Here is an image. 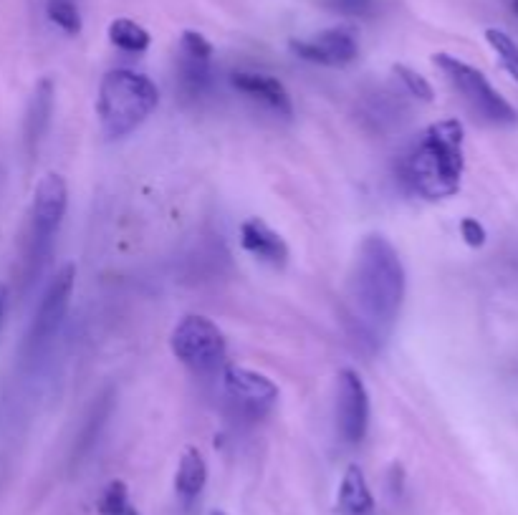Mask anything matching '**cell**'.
Here are the masks:
<instances>
[{
  "label": "cell",
  "mask_w": 518,
  "mask_h": 515,
  "mask_svg": "<svg viewBox=\"0 0 518 515\" xmlns=\"http://www.w3.org/2000/svg\"><path fill=\"white\" fill-rule=\"evenodd\" d=\"M465 129L458 119H440L405 154L400 177L422 200H448L460 190L465 170Z\"/></svg>",
  "instance_id": "cell-1"
},
{
  "label": "cell",
  "mask_w": 518,
  "mask_h": 515,
  "mask_svg": "<svg viewBox=\"0 0 518 515\" xmlns=\"http://www.w3.org/2000/svg\"><path fill=\"white\" fill-rule=\"evenodd\" d=\"M405 291V266L395 245L385 235H367L359 245L354 266V298L359 314L372 329H392L402 311Z\"/></svg>",
  "instance_id": "cell-2"
},
{
  "label": "cell",
  "mask_w": 518,
  "mask_h": 515,
  "mask_svg": "<svg viewBox=\"0 0 518 515\" xmlns=\"http://www.w3.org/2000/svg\"><path fill=\"white\" fill-rule=\"evenodd\" d=\"M160 104L155 81L132 69H114L99 84L97 112L102 132L109 139H122L142 127Z\"/></svg>",
  "instance_id": "cell-3"
},
{
  "label": "cell",
  "mask_w": 518,
  "mask_h": 515,
  "mask_svg": "<svg viewBox=\"0 0 518 515\" xmlns=\"http://www.w3.org/2000/svg\"><path fill=\"white\" fill-rule=\"evenodd\" d=\"M435 66L445 74V79L453 84V89L468 101V107L483 117L491 124H501V127H508V124L518 122V112L506 96H501V91L486 79L483 71H478L476 66L465 64L458 56L450 54H435L433 56Z\"/></svg>",
  "instance_id": "cell-4"
},
{
  "label": "cell",
  "mask_w": 518,
  "mask_h": 515,
  "mask_svg": "<svg viewBox=\"0 0 518 515\" xmlns=\"http://www.w3.org/2000/svg\"><path fill=\"white\" fill-rule=\"evenodd\" d=\"M66 208H69V187L66 180L56 172L43 175L33 190L31 200V230H28V258L41 263L49 255L51 243L64 223Z\"/></svg>",
  "instance_id": "cell-5"
},
{
  "label": "cell",
  "mask_w": 518,
  "mask_h": 515,
  "mask_svg": "<svg viewBox=\"0 0 518 515\" xmlns=\"http://www.w3.org/2000/svg\"><path fill=\"white\" fill-rule=\"evenodd\" d=\"M170 349L175 359L193 372H215L225 362V336L208 316L190 314L172 329Z\"/></svg>",
  "instance_id": "cell-6"
},
{
  "label": "cell",
  "mask_w": 518,
  "mask_h": 515,
  "mask_svg": "<svg viewBox=\"0 0 518 515\" xmlns=\"http://www.w3.org/2000/svg\"><path fill=\"white\" fill-rule=\"evenodd\" d=\"M76 286V266L74 263H66L54 278H51L49 288L43 293L41 303H38V311L33 314L31 329L26 334V351L28 354H38L46 346L54 341V336L59 334L61 324L66 319V311L71 306V296H74Z\"/></svg>",
  "instance_id": "cell-7"
},
{
  "label": "cell",
  "mask_w": 518,
  "mask_h": 515,
  "mask_svg": "<svg viewBox=\"0 0 518 515\" xmlns=\"http://www.w3.org/2000/svg\"><path fill=\"white\" fill-rule=\"evenodd\" d=\"M223 384L230 402L238 407L241 415L251 417V420H261L278 402L276 382L266 374L253 372V369L230 364L223 372Z\"/></svg>",
  "instance_id": "cell-8"
},
{
  "label": "cell",
  "mask_w": 518,
  "mask_h": 515,
  "mask_svg": "<svg viewBox=\"0 0 518 515\" xmlns=\"http://www.w3.org/2000/svg\"><path fill=\"white\" fill-rule=\"evenodd\" d=\"M337 430L347 445H359L369 430V392L354 369L337 377Z\"/></svg>",
  "instance_id": "cell-9"
},
{
  "label": "cell",
  "mask_w": 518,
  "mask_h": 515,
  "mask_svg": "<svg viewBox=\"0 0 518 515\" xmlns=\"http://www.w3.org/2000/svg\"><path fill=\"white\" fill-rule=\"evenodd\" d=\"M177 81H180V91L187 99H200L213 86V43L203 33H182Z\"/></svg>",
  "instance_id": "cell-10"
},
{
  "label": "cell",
  "mask_w": 518,
  "mask_h": 515,
  "mask_svg": "<svg viewBox=\"0 0 518 515\" xmlns=\"http://www.w3.org/2000/svg\"><path fill=\"white\" fill-rule=\"evenodd\" d=\"M291 54L319 66H347L359 56V43L352 28H326L311 38H294Z\"/></svg>",
  "instance_id": "cell-11"
},
{
  "label": "cell",
  "mask_w": 518,
  "mask_h": 515,
  "mask_svg": "<svg viewBox=\"0 0 518 515\" xmlns=\"http://www.w3.org/2000/svg\"><path fill=\"white\" fill-rule=\"evenodd\" d=\"M230 84H233V89L246 94L248 99L258 101L266 109H271L278 117H291L294 114L289 91H286V86L281 81L273 79V76L258 74V71H235L230 76Z\"/></svg>",
  "instance_id": "cell-12"
},
{
  "label": "cell",
  "mask_w": 518,
  "mask_h": 515,
  "mask_svg": "<svg viewBox=\"0 0 518 515\" xmlns=\"http://www.w3.org/2000/svg\"><path fill=\"white\" fill-rule=\"evenodd\" d=\"M241 243L253 258L268 263V266L281 268L289 261V245H286V240L258 218L246 220L241 225Z\"/></svg>",
  "instance_id": "cell-13"
},
{
  "label": "cell",
  "mask_w": 518,
  "mask_h": 515,
  "mask_svg": "<svg viewBox=\"0 0 518 515\" xmlns=\"http://www.w3.org/2000/svg\"><path fill=\"white\" fill-rule=\"evenodd\" d=\"M56 107V86L54 81L46 76V79L38 81V86L33 89L31 104H28L26 112V144L28 152H36L41 139L46 137L51 127V117H54Z\"/></svg>",
  "instance_id": "cell-14"
},
{
  "label": "cell",
  "mask_w": 518,
  "mask_h": 515,
  "mask_svg": "<svg viewBox=\"0 0 518 515\" xmlns=\"http://www.w3.org/2000/svg\"><path fill=\"white\" fill-rule=\"evenodd\" d=\"M337 505L344 515H369L374 508L372 490H369L364 470L359 465H349L344 470L342 485H339Z\"/></svg>",
  "instance_id": "cell-15"
},
{
  "label": "cell",
  "mask_w": 518,
  "mask_h": 515,
  "mask_svg": "<svg viewBox=\"0 0 518 515\" xmlns=\"http://www.w3.org/2000/svg\"><path fill=\"white\" fill-rule=\"evenodd\" d=\"M205 483H208V465L198 447H187L180 457L175 475V490L185 503H193L200 493H203Z\"/></svg>",
  "instance_id": "cell-16"
},
{
  "label": "cell",
  "mask_w": 518,
  "mask_h": 515,
  "mask_svg": "<svg viewBox=\"0 0 518 515\" xmlns=\"http://www.w3.org/2000/svg\"><path fill=\"white\" fill-rule=\"evenodd\" d=\"M109 41L127 54H145L152 43V36L147 28H142L132 18H117V21L109 23Z\"/></svg>",
  "instance_id": "cell-17"
},
{
  "label": "cell",
  "mask_w": 518,
  "mask_h": 515,
  "mask_svg": "<svg viewBox=\"0 0 518 515\" xmlns=\"http://www.w3.org/2000/svg\"><path fill=\"white\" fill-rule=\"evenodd\" d=\"M486 41L488 46L496 51L498 61L503 64V69L511 74V79L518 84V43L508 36L506 31L501 28H488L486 31Z\"/></svg>",
  "instance_id": "cell-18"
},
{
  "label": "cell",
  "mask_w": 518,
  "mask_h": 515,
  "mask_svg": "<svg viewBox=\"0 0 518 515\" xmlns=\"http://www.w3.org/2000/svg\"><path fill=\"white\" fill-rule=\"evenodd\" d=\"M46 13H49L51 23H56L69 36H76L81 31V13L76 0H49Z\"/></svg>",
  "instance_id": "cell-19"
},
{
  "label": "cell",
  "mask_w": 518,
  "mask_h": 515,
  "mask_svg": "<svg viewBox=\"0 0 518 515\" xmlns=\"http://www.w3.org/2000/svg\"><path fill=\"white\" fill-rule=\"evenodd\" d=\"M129 508L127 485L122 480H112L99 498V513L102 515H124Z\"/></svg>",
  "instance_id": "cell-20"
},
{
  "label": "cell",
  "mask_w": 518,
  "mask_h": 515,
  "mask_svg": "<svg viewBox=\"0 0 518 515\" xmlns=\"http://www.w3.org/2000/svg\"><path fill=\"white\" fill-rule=\"evenodd\" d=\"M395 74H397V79L402 81V86L410 91V96H415V99H420V101L435 99V91H433V86H430V81L425 79V76L417 74V71H412L410 66H395Z\"/></svg>",
  "instance_id": "cell-21"
},
{
  "label": "cell",
  "mask_w": 518,
  "mask_h": 515,
  "mask_svg": "<svg viewBox=\"0 0 518 515\" xmlns=\"http://www.w3.org/2000/svg\"><path fill=\"white\" fill-rule=\"evenodd\" d=\"M460 235H463L465 245H470V248H483L488 238L486 228H483L476 218H463V223H460Z\"/></svg>",
  "instance_id": "cell-22"
},
{
  "label": "cell",
  "mask_w": 518,
  "mask_h": 515,
  "mask_svg": "<svg viewBox=\"0 0 518 515\" xmlns=\"http://www.w3.org/2000/svg\"><path fill=\"white\" fill-rule=\"evenodd\" d=\"M334 3H337L342 11H349V13H362L372 6V0H334Z\"/></svg>",
  "instance_id": "cell-23"
},
{
  "label": "cell",
  "mask_w": 518,
  "mask_h": 515,
  "mask_svg": "<svg viewBox=\"0 0 518 515\" xmlns=\"http://www.w3.org/2000/svg\"><path fill=\"white\" fill-rule=\"evenodd\" d=\"M6 303H8V291L6 286L0 283V319H3V314H6Z\"/></svg>",
  "instance_id": "cell-24"
},
{
  "label": "cell",
  "mask_w": 518,
  "mask_h": 515,
  "mask_svg": "<svg viewBox=\"0 0 518 515\" xmlns=\"http://www.w3.org/2000/svg\"><path fill=\"white\" fill-rule=\"evenodd\" d=\"M511 8H513V13H516V16H518V0H513Z\"/></svg>",
  "instance_id": "cell-25"
},
{
  "label": "cell",
  "mask_w": 518,
  "mask_h": 515,
  "mask_svg": "<svg viewBox=\"0 0 518 515\" xmlns=\"http://www.w3.org/2000/svg\"><path fill=\"white\" fill-rule=\"evenodd\" d=\"M124 515H139V513L134 508H127V513H124Z\"/></svg>",
  "instance_id": "cell-26"
},
{
  "label": "cell",
  "mask_w": 518,
  "mask_h": 515,
  "mask_svg": "<svg viewBox=\"0 0 518 515\" xmlns=\"http://www.w3.org/2000/svg\"><path fill=\"white\" fill-rule=\"evenodd\" d=\"M213 515H225V513H223V510H213Z\"/></svg>",
  "instance_id": "cell-27"
}]
</instances>
